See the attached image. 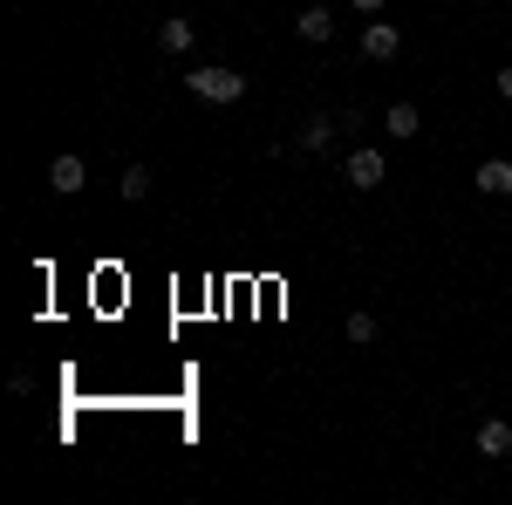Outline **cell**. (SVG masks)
Here are the masks:
<instances>
[{"mask_svg":"<svg viewBox=\"0 0 512 505\" xmlns=\"http://www.w3.org/2000/svg\"><path fill=\"white\" fill-rule=\"evenodd\" d=\"M478 192H485V198H506L512 192V164H506V157H485V164H478Z\"/></svg>","mask_w":512,"mask_h":505,"instance_id":"9","label":"cell"},{"mask_svg":"<svg viewBox=\"0 0 512 505\" xmlns=\"http://www.w3.org/2000/svg\"><path fill=\"white\" fill-rule=\"evenodd\" d=\"M383 130H390L396 144H410V137H424V110L417 103H390L383 110Z\"/></svg>","mask_w":512,"mask_h":505,"instance_id":"5","label":"cell"},{"mask_svg":"<svg viewBox=\"0 0 512 505\" xmlns=\"http://www.w3.org/2000/svg\"><path fill=\"white\" fill-rule=\"evenodd\" d=\"M342 178H349L355 192H376V185L390 178V157L376 151V144H355V151L342 157Z\"/></svg>","mask_w":512,"mask_h":505,"instance_id":"2","label":"cell"},{"mask_svg":"<svg viewBox=\"0 0 512 505\" xmlns=\"http://www.w3.org/2000/svg\"><path fill=\"white\" fill-rule=\"evenodd\" d=\"M294 144H301V151H328V144H335V117H321V110H315V117L301 123V137H294Z\"/></svg>","mask_w":512,"mask_h":505,"instance_id":"10","label":"cell"},{"mask_svg":"<svg viewBox=\"0 0 512 505\" xmlns=\"http://www.w3.org/2000/svg\"><path fill=\"white\" fill-rule=\"evenodd\" d=\"M403 55V35H396V21H362V62H396Z\"/></svg>","mask_w":512,"mask_h":505,"instance_id":"3","label":"cell"},{"mask_svg":"<svg viewBox=\"0 0 512 505\" xmlns=\"http://www.w3.org/2000/svg\"><path fill=\"white\" fill-rule=\"evenodd\" d=\"M499 96H506V103H512V62H506V69H499Z\"/></svg>","mask_w":512,"mask_h":505,"instance_id":"14","label":"cell"},{"mask_svg":"<svg viewBox=\"0 0 512 505\" xmlns=\"http://www.w3.org/2000/svg\"><path fill=\"white\" fill-rule=\"evenodd\" d=\"M512 451V424L506 417H485V424H478V458H506Z\"/></svg>","mask_w":512,"mask_h":505,"instance_id":"7","label":"cell"},{"mask_svg":"<svg viewBox=\"0 0 512 505\" xmlns=\"http://www.w3.org/2000/svg\"><path fill=\"white\" fill-rule=\"evenodd\" d=\"M123 198H130V205H144V198H151V171H144V164H130V171H123V185H117Z\"/></svg>","mask_w":512,"mask_h":505,"instance_id":"12","label":"cell"},{"mask_svg":"<svg viewBox=\"0 0 512 505\" xmlns=\"http://www.w3.org/2000/svg\"><path fill=\"white\" fill-rule=\"evenodd\" d=\"M342 328H349V342H355V349H369V342L383 335V321H376V314H349Z\"/></svg>","mask_w":512,"mask_h":505,"instance_id":"11","label":"cell"},{"mask_svg":"<svg viewBox=\"0 0 512 505\" xmlns=\"http://www.w3.org/2000/svg\"><path fill=\"white\" fill-rule=\"evenodd\" d=\"M192 41H198V21H192V14H171V21H158V48H164V55H185Z\"/></svg>","mask_w":512,"mask_h":505,"instance_id":"6","label":"cell"},{"mask_svg":"<svg viewBox=\"0 0 512 505\" xmlns=\"http://www.w3.org/2000/svg\"><path fill=\"white\" fill-rule=\"evenodd\" d=\"M82 185H89V164H82L76 151H62L55 164H48V192H55V198H76Z\"/></svg>","mask_w":512,"mask_h":505,"instance_id":"4","label":"cell"},{"mask_svg":"<svg viewBox=\"0 0 512 505\" xmlns=\"http://www.w3.org/2000/svg\"><path fill=\"white\" fill-rule=\"evenodd\" d=\"M185 89H192L198 103H239L246 96V76L226 69V62H198V69H185Z\"/></svg>","mask_w":512,"mask_h":505,"instance_id":"1","label":"cell"},{"mask_svg":"<svg viewBox=\"0 0 512 505\" xmlns=\"http://www.w3.org/2000/svg\"><path fill=\"white\" fill-rule=\"evenodd\" d=\"M294 35H301V41H315V48H321V41L335 35V14H328V7H301V14H294Z\"/></svg>","mask_w":512,"mask_h":505,"instance_id":"8","label":"cell"},{"mask_svg":"<svg viewBox=\"0 0 512 505\" xmlns=\"http://www.w3.org/2000/svg\"><path fill=\"white\" fill-rule=\"evenodd\" d=\"M355 14H362V21H376V14H383V7H390V0H349Z\"/></svg>","mask_w":512,"mask_h":505,"instance_id":"13","label":"cell"}]
</instances>
